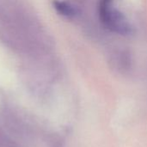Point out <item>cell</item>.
<instances>
[{
    "instance_id": "1",
    "label": "cell",
    "mask_w": 147,
    "mask_h": 147,
    "mask_svg": "<svg viewBox=\"0 0 147 147\" xmlns=\"http://www.w3.org/2000/svg\"><path fill=\"white\" fill-rule=\"evenodd\" d=\"M97 13L101 23L112 33L121 36H131L134 28L127 16L114 5V0H98Z\"/></svg>"
},
{
    "instance_id": "2",
    "label": "cell",
    "mask_w": 147,
    "mask_h": 147,
    "mask_svg": "<svg viewBox=\"0 0 147 147\" xmlns=\"http://www.w3.org/2000/svg\"><path fill=\"white\" fill-rule=\"evenodd\" d=\"M53 3L55 9L60 15L67 18H73L78 15V9L67 2L61 0H54Z\"/></svg>"
}]
</instances>
